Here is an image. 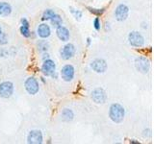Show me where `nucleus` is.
Listing matches in <instances>:
<instances>
[{
    "label": "nucleus",
    "mask_w": 154,
    "mask_h": 144,
    "mask_svg": "<svg viewBox=\"0 0 154 144\" xmlns=\"http://www.w3.org/2000/svg\"><path fill=\"white\" fill-rule=\"evenodd\" d=\"M109 116L113 122L115 123H120L123 121L125 116V110L120 104L115 103L111 105L110 110H109Z\"/></svg>",
    "instance_id": "1"
},
{
    "label": "nucleus",
    "mask_w": 154,
    "mask_h": 144,
    "mask_svg": "<svg viewBox=\"0 0 154 144\" xmlns=\"http://www.w3.org/2000/svg\"><path fill=\"white\" fill-rule=\"evenodd\" d=\"M135 66L139 72L143 74H146L150 68V62L146 57H138L135 60Z\"/></svg>",
    "instance_id": "2"
},
{
    "label": "nucleus",
    "mask_w": 154,
    "mask_h": 144,
    "mask_svg": "<svg viewBox=\"0 0 154 144\" xmlns=\"http://www.w3.org/2000/svg\"><path fill=\"white\" fill-rule=\"evenodd\" d=\"M129 43L134 47H142L144 44V38L141 33L137 31H133L128 36Z\"/></svg>",
    "instance_id": "3"
},
{
    "label": "nucleus",
    "mask_w": 154,
    "mask_h": 144,
    "mask_svg": "<svg viewBox=\"0 0 154 144\" xmlns=\"http://www.w3.org/2000/svg\"><path fill=\"white\" fill-rule=\"evenodd\" d=\"M24 86H25L26 91L31 95H35L38 92L40 86H38V83L37 79H35L34 77H29V78L25 81L24 83Z\"/></svg>",
    "instance_id": "4"
},
{
    "label": "nucleus",
    "mask_w": 154,
    "mask_h": 144,
    "mask_svg": "<svg viewBox=\"0 0 154 144\" xmlns=\"http://www.w3.org/2000/svg\"><path fill=\"white\" fill-rule=\"evenodd\" d=\"M14 93V84L10 81L0 84V96L2 98H10Z\"/></svg>",
    "instance_id": "5"
},
{
    "label": "nucleus",
    "mask_w": 154,
    "mask_h": 144,
    "mask_svg": "<svg viewBox=\"0 0 154 144\" xmlns=\"http://www.w3.org/2000/svg\"><path fill=\"white\" fill-rule=\"evenodd\" d=\"M91 99L96 104H103L107 100V94H106L103 88H94L91 91Z\"/></svg>",
    "instance_id": "6"
},
{
    "label": "nucleus",
    "mask_w": 154,
    "mask_h": 144,
    "mask_svg": "<svg viewBox=\"0 0 154 144\" xmlns=\"http://www.w3.org/2000/svg\"><path fill=\"white\" fill-rule=\"evenodd\" d=\"M128 14H129V8L127 5L119 4V6L116 8L115 17L118 21H123L128 17Z\"/></svg>",
    "instance_id": "7"
},
{
    "label": "nucleus",
    "mask_w": 154,
    "mask_h": 144,
    "mask_svg": "<svg viewBox=\"0 0 154 144\" xmlns=\"http://www.w3.org/2000/svg\"><path fill=\"white\" fill-rule=\"evenodd\" d=\"M91 67L96 73H104L107 70V62L103 59H95L91 62Z\"/></svg>",
    "instance_id": "8"
},
{
    "label": "nucleus",
    "mask_w": 154,
    "mask_h": 144,
    "mask_svg": "<svg viewBox=\"0 0 154 144\" xmlns=\"http://www.w3.org/2000/svg\"><path fill=\"white\" fill-rule=\"evenodd\" d=\"M74 74H75L74 67L71 64H66L61 70L62 79L66 82H70L72 79L74 78Z\"/></svg>",
    "instance_id": "9"
},
{
    "label": "nucleus",
    "mask_w": 154,
    "mask_h": 144,
    "mask_svg": "<svg viewBox=\"0 0 154 144\" xmlns=\"http://www.w3.org/2000/svg\"><path fill=\"white\" fill-rule=\"evenodd\" d=\"M55 69H56V64L52 60L48 59L43 62L42 66V72L45 76H52L55 73Z\"/></svg>",
    "instance_id": "10"
},
{
    "label": "nucleus",
    "mask_w": 154,
    "mask_h": 144,
    "mask_svg": "<svg viewBox=\"0 0 154 144\" xmlns=\"http://www.w3.org/2000/svg\"><path fill=\"white\" fill-rule=\"evenodd\" d=\"M42 134L38 130H33V131L29 133L27 136V142L30 144H41L42 143Z\"/></svg>",
    "instance_id": "11"
},
{
    "label": "nucleus",
    "mask_w": 154,
    "mask_h": 144,
    "mask_svg": "<svg viewBox=\"0 0 154 144\" xmlns=\"http://www.w3.org/2000/svg\"><path fill=\"white\" fill-rule=\"evenodd\" d=\"M75 55V47L71 43H67L61 50V57L64 60H69Z\"/></svg>",
    "instance_id": "12"
},
{
    "label": "nucleus",
    "mask_w": 154,
    "mask_h": 144,
    "mask_svg": "<svg viewBox=\"0 0 154 144\" xmlns=\"http://www.w3.org/2000/svg\"><path fill=\"white\" fill-rule=\"evenodd\" d=\"M38 35L40 38H47L48 37L50 36L51 34V30H50V27L47 25L45 23H42L38 25Z\"/></svg>",
    "instance_id": "13"
},
{
    "label": "nucleus",
    "mask_w": 154,
    "mask_h": 144,
    "mask_svg": "<svg viewBox=\"0 0 154 144\" xmlns=\"http://www.w3.org/2000/svg\"><path fill=\"white\" fill-rule=\"evenodd\" d=\"M57 37L60 38L62 41H67L69 40V31L67 30V28L64 26H58L56 30Z\"/></svg>",
    "instance_id": "14"
},
{
    "label": "nucleus",
    "mask_w": 154,
    "mask_h": 144,
    "mask_svg": "<svg viewBox=\"0 0 154 144\" xmlns=\"http://www.w3.org/2000/svg\"><path fill=\"white\" fill-rule=\"evenodd\" d=\"M30 24L29 21L26 18H22L21 19V26H20V33L24 38H29L31 36V32H30Z\"/></svg>",
    "instance_id": "15"
},
{
    "label": "nucleus",
    "mask_w": 154,
    "mask_h": 144,
    "mask_svg": "<svg viewBox=\"0 0 154 144\" xmlns=\"http://www.w3.org/2000/svg\"><path fill=\"white\" fill-rule=\"evenodd\" d=\"M61 116H62V119L64 120L66 122H69L71 121L72 119L74 117V113L72 112L71 110L69 109H64L62 110V113H61Z\"/></svg>",
    "instance_id": "16"
},
{
    "label": "nucleus",
    "mask_w": 154,
    "mask_h": 144,
    "mask_svg": "<svg viewBox=\"0 0 154 144\" xmlns=\"http://www.w3.org/2000/svg\"><path fill=\"white\" fill-rule=\"evenodd\" d=\"M12 13V7L11 5L7 2H1L0 3V14L3 16H8Z\"/></svg>",
    "instance_id": "17"
},
{
    "label": "nucleus",
    "mask_w": 154,
    "mask_h": 144,
    "mask_svg": "<svg viewBox=\"0 0 154 144\" xmlns=\"http://www.w3.org/2000/svg\"><path fill=\"white\" fill-rule=\"evenodd\" d=\"M50 21H51V23H52V25H53V26H55V27H58V26L62 25V23H63L62 17L59 16V14H56L51 17Z\"/></svg>",
    "instance_id": "18"
},
{
    "label": "nucleus",
    "mask_w": 154,
    "mask_h": 144,
    "mask_svg": "<svg viewBox=\"0 0 154 144\" xmlns=\"http://www.w3.org/2000/svg\"><path fill=\"white\" fill-rule=\"evenodd\" d=\"M87 9L89 10V12L93 14H94L95 16H100L105 13V9H95V8H91V7H87Z\"/></svg>",
    "instance_id": "19"
},
{
    "label": "nucleus",
    "mask_w": 154,
    "mask_h": 144,
    "mask_svg": "<svg viewBox=\"0 0 154 144\" xmlns=\"http://www.w3.org/2000/svg\"><path fill=\"white\" fill-rule=\"evenodd\" d=\"M55 14V13H54V11H52V10H50V9H48V10H46V11L43 13V14H42V20H50L51 19V17L54 16Z\"/></svg>",
    "instance_id": "20"
},
{
    "label": "nucleus",
    "mask_w": 154,
    "mask_h": 144,
    "mask_svg": "<svg viewBox=\"0 0 154 144\" xmlns=\"http://www.w3.org/2000/svg\"><path fill=\"white\" fill-rule=\"evenodd\" d=\"M70 12H71L72 14H73L74 17H75L76 19H80V18L82 17V12L79 11V10H75V9H73V8H71V7H70Z\"/></svg>",
    "instance_id": "21"
},
{
    "label": "nucleus",
    "mask_w": 154,
    "mask_h": 144,
    "mask_svg": "<svg viewBox=\"0 0 154 144\" xmlns=\"http://www.w3.org/2000/svg\"><path fill=\"white\" fill-rule=\"evenodd\" d=\"M7 43H8L7 37L3 32H1V33H0V44L5 45V44H7Z\"/></svg>",
    "instance_id": "22"
},
{
    "label": "nucleus",
    "mask_w": 154,
    "mask_h": 144,
    "mask_svg": "<svg viewBox=\"0 0 154 144\" xmlns=\"http://www.w3.org/2000/svg\"><path fill=\"white\" fill-rule=\"evenodd\" d=\"M94 29H95L96 31H99L100 30L101 25H100V19L98 17H96L94 20Z\"/></svg>",
    "instance_id": "23"
},
{
    "label": "nucleus",
    "mask_w": 154,
    "mask_h": 144,
    "mask_svg": "<svg viewBox=\"0 0 154 144\" xmlns=\"http://www.w3.org/2000/svg\"><path fill=\"white\" fill-rule=\"evenodd\" d=\"M91 40L90 38H88V40H87V44H88V46L91 45Z\"/></svg>",
    "instance_id": "24"
},
{
    "label": "nucleus",
    "mask_w": 154,
    "mask_h": 144,
    "mask_svg": "<svg viewBox=\"0 0 154 144\" xmlns=\"http://www.w3.org/2000/svg\"><path fill=\"white\" fill-rule=\"evenodd\" d=\"M130 143H136V144H140L139 141H135V140H130Z\"/></svg>",
    "instance_id": "25"
},
{
    "label": "nucleus",
    "mask_w": 154,
    "mask_h": 144,
    "mask_svg": "<svg viewBox=\"0 0 154 144\" xmlns=\"http://www.w3.org/2000/svg\"><path fill=\"white\" fill-rule=\"evenodd\" d=\"M2 32V28H1V26H0V33Z\"/></svg>",
    "instance_id": "26"
},
{
    "label": "nucleus",
    "mask_w": 154,
    "mask_h": 144,
    "mask_svg": "<svg viewBox=\"0 0 154 144\" xmlns=\"http://www.w3.org/2000/svg\"></svg>",
    "instance_id": "27"
}]
</instances>
